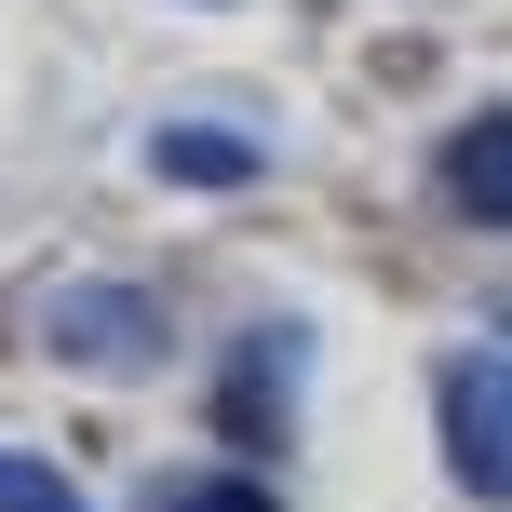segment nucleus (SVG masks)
<instances>
[{
  "label": "nucleus",
  "mask_w": 512,
  "mask_h": 512,
  "mask_svg": "<svg viewBox=\"0 0 512 512\" xmlns=\"http://www.w3.org/2000/svg\"><path fill=\"white\" fill-rule=\"evenodd\" d=\"M41 337H54V364H81V378H149V364L176 351V324H162L149 283H68Z\"/></svg>",
  "instance_id": "1"
},
{
  "label": "nucleus",
  "mask_w": 512,
  "mask_h": 512,
  "mask_svg": "<svg viewBox=\"0 0 512 512\" xmlns=\"http://www.w3.org/2000/svg\"><path fill=\"white\" fill-rule=\"evenodd\" d=\"M432 418H445V459H459L472 499H512V351H459L432 378Z\"/></svg>",
  "instance_id": "2"
},
{
  "label": "nucleus",
  "mask_w": 512,
  "mask_h": 512,
  "mask_svg": "<svg viewBox=\"0 0 512 512\" xmlns=\"http://www.w3.org/2000/svg\"><path fill=\"white\" fill-rule=\"evenodd\" d=\"M445 203H459L472 230H512V108H472V122L445 135Z\"/></svg>",
  "instance_id": "3"
},
{
  "label": "nucleus",
  "mask_w": 512,
  "mask_h": 512,
  "mask_svg": "<svg viewBox=\"0 0 512 512\" xmlns=\"http://www.w3.org/2000/svg\"><path fill=\"white\" fill-rule=\"evenodd\" d=\"M162 176H176V189H243L256 176V135H230V122H162Z\"/></svg>",
  "instance_id": "4"
},
{
  "label": "nucleus",
  "mask_w": 512,
  "mask_h": 512,
  "mask_svg": "<svg viewBox=\"0 0 512 512\" xmlns=\"http://www.w3.org/2000/svg\"><path fill=\"white\" fill-rule=\"evenodd\" d=\"M0 512H81V486L54 459H27V445H0Z\"/></svg>",
  "instance_id": "5"
},
{
  "label": "nucleus",
  "mask_w": 512,
  "mask_h": 512,
  "mask_svg": "<svg viewBox=\"0 0 512 512\" xmlns=\"http://www.w3.org/2000/svg\"><path fill=\"white\" fill-rule=\"evenodd\" d=\"M162 512H283L270 486H256V472H203V486H176Z\"/></svg>",
  "instance_id": "6"
},
{
  "label": "nucleus",
  "mask_w": 512,
  "mask_h": 512,
  "mask_svg": "<svg viewBox=\"0 0 512 512\" xmlns=\"http://www.w3.org/2000/svg\"><path fill=\"white\" fill-rule=\"evenodd\" d=\"M499 324H512V297H499Z\"/></svg>",
  "instance_id": "7"
}]
</instances>
